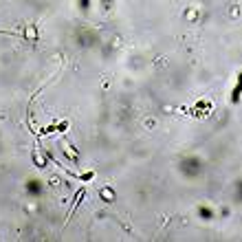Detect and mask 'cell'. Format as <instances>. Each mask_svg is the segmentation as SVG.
<instances>
[{
    "instance_id": "6da1fadb",
    "label": "cell",
    "mask_w": 242,
    "mask_h": 242,
    "mask_svg": "<svg viewBox=\"0 0 242 242\" xmlns=\"http://www.w3.org/2000/svg\"><path fill=\"white\" fill-rule=\"evenodd\" d=\"M66 128H68V121H64V123H60V125H57V128H55V130H57V132H64Z\"/></svg>"
}]
</instances>
